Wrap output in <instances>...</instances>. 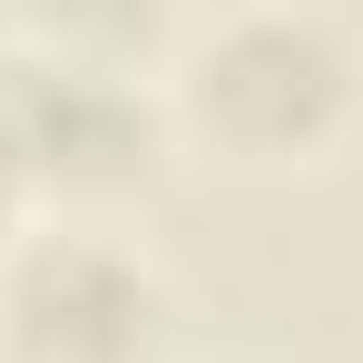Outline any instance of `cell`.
<instances>
[{
    "instance_id": "6da1fadb",
    "label": "cell",
    "mask_w": 363,
    "mask_h": 363,
    "mask_svg": "<svg viewBox=\"0 0 363 363\" xmlns=\"http://www.w3.org/2000/svg\"><path fill=\"white\" fill-rule=\"evenodd\" d=\"M363 108V50L324 10H216L167 30L157 60V118L167 147H196L236 177L314 167Z\"/></svg>"
},
{
    "instance_id": "7a4b0ae2",
    "label": "cell",
    "mask_w": 363,
    "mask_h": 363,
    "mask_svg": "<svg viewBox=\"0 0 363 363\" xmlns=\"http://www.w3.org/2000/svg\"><path fill=\"white\" fill-rule=\"evenodd\" d=\"M0 157L30 216H108L167 167L157 69L99 50V30L20 20L0 50Z\"/></svg>"
},
{
    "instance_id": "3957f363",
    "label": "cell",
    "mask_w": 363,
    "mask_h": 363,
    "mask_svg": "<svg viewBox=\"0 0 363 363\" xmlns=\"http://www.w3.org/2000/svg\"><path fill=\"white\" fill-rule=\"evenodd\" d=\"M167 275L118 216H30L0 245V363H157Z\"/></svg>"
},
{
    "instance_id": "277c9868",
    "label": "cell",
    "mask_w": 363,
    "mask_h": 363,
    "mask_svg": "<svg viewBox=\"0 0 363 363\" xmlns=\"http://www.w3.org/2000/svg\"><path fill=\"white\" fill-rule=\"evenodd\" d=\"M30 226V196H20V177H10V157H0V245Z\"/></svg>"
}]
</instances>
